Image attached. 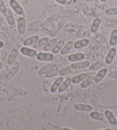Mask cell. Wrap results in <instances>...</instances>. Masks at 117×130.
Segmentation results:
<instances>
[{"label": "cell", "mask_w": 117, "mask_h": 130, "mask_svg": "<svg viewBox=\"0 0 117 130\" xmlns=\"http://www.w3.org/2000/svg\"><path fill=\"white\" fill-rule=\"evenodd\" d=\"M54 55L52 53H48L47 52L37 53L36 59L40 61H51L54 59Z\"/></svg>", "instance_id": "1"}, {"label": "cell", "mask_w": 117, "mask_h": 130, "mask_svg": "<svg viewBox=\"0 0 117 130\" xmlns=\"http://www.w3.org/2000/svg\"><path fill=\"white\" fill-rule=\"evenodd\" d=\"M57 66L55 63H51L49 64H47L46 66L42 67V68L39 71V75L41 77H44V76L47 75V73L50 72L53 69H55Z\"/></svg>", "instance_id": "2"}, {"label": "cell", "mask_w": 117, "mask_h": 130, "mask_svg": "<svg viewBox=\"0 0 117 130\" xmlns=\"http://www.w3.org/2000/svg\"><path fill=\"white\" fill-rule=\"evenodd\" d=\"M17 32L20 35H24L26 30V20L23 17H20L17 20Z\"/></svg>", "instance_id": "3"}, {"label": "cell", "mask_w": 117, "mask_h": 130, "mask_svg": "<svg viewBox=\"0 0 117 130\" xmlns=\"http://www.w3.org/2000/svg\"><path fill=\"white\" fill-rule=\"evenodd\" d=\"M20 52L25 56L30 57H35L37 55V52L34 49L29 48L27 46H23L20 49Z\"/></svg>", "instance_id": "4"}, {"label": "cell", "mask_w": 117, "mask_h": 130, "mask_svg": "<svg viewBox=\"0 0 117 130\" xmlns=\"http://www.w3.org/2000/svg\"><path fill=\"white\" fill-rule=\"evenodd\" d=\"M9 5L10 7L13 9L14 12L19 15H22L24 14V10L16 0H10Z\"/></svg>", "instance_id": "5"}, {"label": "cell", "mask_w": 117, "mask_h": 130, "mask_svg": "<svg viewBox=\"0 0 117 130\" xmlns=\"http://www.w3.org/2000/svg\"><path fill=\"white\" fill-rule=\"evenodd\" d=\"M85 55L83 53H74L69 55L68 56V60L69 62H76L78 61H82L85 59Z\"/></svg>", "instance_id": "6"}, {"label": "cell", "mask_w": 117, "mask_h": 130, "mask_svg": "<svg viewBox=\"0 0 117 130\" xmlns=\"http://www.w3.org/2000/svg\"><path fill=\"white\" fill-rule=\"evenodd\" d=\"M74 107L76 110L82 112H90L93 109V107L91 105L87 104H81V103L75 104L74 106Z\"/></svg>", "instance_id": "7"}, {"label": "cell", "mask_w": 117, "mask_h": 130, "mask_svg": "<svg viewBox=\"0 0 117 130\" xmlns=\"http://www.w3.org/2000/svg\"><path fill=\"white\" fill-rule=\"evenodd\" d=\"M108 70L107 68H103L102 69H100L98 72L96 73L95 77H94V83L96 84H98L100 83L102 80L104 79L105 77L106 76Z\"/></svg>", "instance_id": "8"}, {"label": "cell", "mask_w": 117, "mask_h": 130, "mask_svg": "<svg viewBox=\"0 0 117 130\" xmlns=\"http://www.w3.org/2000/svg\"><path fill=\"white\" fill-rule=\"evenodd\" d=\"M116 49L115 48H111L108 52L105 58V63L107 65L111 64L116 56Z\"/></svg>", "instance_id": "9"}, {"label": "cell", "mask_w": 117, "mask_h": 130, "mask_svg": "<svg viewBox=\"0 0 117 130\" xmlns=\"http://www.w3.org/2000/svg\"><path fill=\"white\" fill-rule=\"evenodd\" d=\"M19 54V51L16 48H13L10 51L7 58V63L8 65H12L15 61Z\"/></svg>", "instance_id": "10"}, {"label": "cell", "mask_w": 117, "mask_h": 130, "mask_svg": "<svg viewBox=\"0 0 117 130\" xmlns=\"http://www.w3.org/2000/svg\"><path fill=\"white\" fill-rule=\"evenodd\" d=\"M90 66V62L87 60L85 61H80L76 62L75 63H72L70 67L72 69H79L86 68Z\"/></svg>", "instance_id": "11"}, {"label": "cell", "mask_w": 117, "mask_h": 130, "mask_svg": "<svg viewBox=\"0 0 117 130\" xmlns=\"http://www.w3.org/2000/svg\"><path fill=\"white\" fill-rule=\"evenodd\" d=\"M63 81H64V77H63V76H60V77H58L51 87L50 91L51 92L55 93L56 91H58V88H59L60 85L62 84V83Z\"/></svg>", "instance_id": "12"}, {"label": "cell", "mask_w": 117, "mask_h": 130, "mask_svg": "<svg viewBox=\"0 0 117 130\" xmlns=\"http://www.w3.org/2000/svg\"><path fill=\"white\" fill-rule=\"evenodd\" d=\"M72 83V79L70 77H68L67 79L64 80L62 84L60 85V86L58 89V92L62 93L64 92L66 89L68 88V87L70 86V85Z\"/></svg>", "instance_id": "13"}, {"label": "cell", "mask_w": 117, "mask_h": 130, "mask_svg": "<svg viewBox=\"0 0 117 130\" xmlns=\"http://www.w3.org/2000/svg\"><path fill=\"white\" fill-rule=\"evenodd\" d=\"M88 76H89V74L87 73H83L74 76L72 79V83L74 84L79 83L84 80Z\"/></svg>", "instance_id": "14"}, {"label": "cell", "mask_w": 117, "mask_h": 130, "mask_svg": "<svg viewBox=\"0 0 117 130\" xmlns=\"http://www.w3.org/2000/svg\"><path fill=\"white\" fill-rule=\"evenodd\" d=\"M90 43V40L87 39H82L76 41L74 44V48L75 49H81L87 46Z\"/></svg>", "instance_id": "15"}, {"label": "cell", "mask_w": 117, "mask_h": 130, "mask_svg": "<svg viewBox=\"0 0 117 130\" xmlns=\"http://www.w3.org/2000/svg\"><path fill=\"white\" fill-rule=\"evenodd\" d=\"M105 118L107 119V120L109 121L110 124L112 125H115L117 123V121L115 117L112 113L111 111L109 110H106L105 112Z\"/></svg>", "instance_id": "16"}, {"label": "cell", "mask_w": 117, "mask_h": 130, "mask_svg": "<svg viewBox=\"0 0 117 130\" xmlns=\"http://www.w3.org/2000/svg\"><path fill=\"white\" fill-rule=\"evenodd\" d=\"M39 37L38 36H31L24 40V41L22 42V44H23V45L25 46L32 45L34 44L36 42H37L39 40Z\"/></svg>", "instance_id": "17"}, {"label": "cell", "mask_w": 117, "mask_h": 130, "mask_svg": "<svg viewBox=\"0 0 117 130\" xmlns=\"http://www.w3.org/2000/svg\"><path fill=\"white\" fill-rule=\"evenodd\" d=\"M5 16L6 18V21H7L8 23L10 25H13L15 23V20L13 17V13L12 11L9 9L7 8L5 14Z\"/></svg>", "instance_id": "18"}, {"label": "cell", "mask_w": 117, "mask_h": 130, "mask_svg": "<svg viewBox=\"0 0 117 130\" xmlns=\"http://www.w3.org/2000/svg\"><path fill=\"white\" fill-rule=\"evenodd\" d=\"M74 42L71 41L67 42L66 44H65L64 46L62 49V50L60 51V53L62 55H65L67 54L74 48Z\"/></svg>", "instance_id": "19"}, {"label": "cell", "mask_w": 117, "mask_h": 130, "mask_svg": "<svg viewBox=\"0 0 117 130\" xmlns=\"http://www.w3.org/2000/svg\"><path fill=\"white\" fill-rule=\"evenodd\" d=\"M106 63L102 61H98L96 62L95 63H93L91 64L89 67V69L91 71H96L98 70H100V69L104 68L106 66Z\"/></svg>", "instance_id": "20"}, {"label": "cell", "mask_w": 117, "mask_h": 130, "mask_svg": "<svg viewBox=\"0 0 117 130\" xmlns=\"http://www.w3.org/2000/svg\"><path fill=\"white\" fill-rule=\"evenodd\" d=\"M101 24V20L99 18H96L94 20L90 26V31L91 33H95L98 31Z\"/></svg>", "instance_id": "21"}, {"label": "cell", "mask_w": 117, "mask_h": 130, "mask_svg": "<svg viewBox=\"0 0 117 130\" xmlns=\"http://www.w3.org/2000/svg\"><path fill=\"white\" fill-rule=\"evenodd\" d=\"M94 77H95V76L92 75L88 76L86 79L82 82V83L80 84L81 87L82 88H86L87 87H89L94 82Z\"/></svg>", "instance_id": "22"}, {"label": "cell", "mask_w": 117, "mask_h": 130, "mask_svg": "<svg viewBox=\"0 0 117 130\" xmlns=\"http://www.w3.org/2000/svg\"><path fill=\"white\" fill-rule=\"evenodd\" d=\"M58 41L57 39H52L49 40L43 47V51L44 52H48L51 50Z\"/></svg>", "instance_id": "23"}, {"label": "cell", "mask_w": 117, "mask_h": 130, "mask_svg": "<svg viewBox=\"0 0 117 130\" xmlns=\"http://www.w3.org/2000/svg\"><path fill=\"white\" fill-rule=\"evenodd\" d=\"M49 41V38L48 37H43L42 39H39L37 42H36L33 45V47L35 49H39L41 47L44 46L47 42Z\"/></svg>", "instance_id": "24"}, {"label": "cell", "mask_w": 117, "mask_h": 130, "mask_svg": "<svg viewBox=\"0 0 117 130\" xmlns=\"http://www.w3.org/2000/svg\"><path fill=\"white\" fill-rule=\"evenodd\" d=\"M65 44L66 43H65V41L64 40H60V41H57L55 46L52 49V53L53 54H57V53H58L62 50V49L64 46Z\"/></svg>", "instance_id": "25"}, {"label": "cell", "mask_w": 117, "mask_h": 130, "mask_svg": "<svg viewBox=\"0 0 117 130\" xmlns=\"http://www.w3.org/2000/svg\"><path fill=\"white\" fill-rule=\"evenodd\" d=\"M90 117L94 120L102 121L105 119V115L103 113L98 112H92L90 113Z\"/></svg>", "instance_id": "26"}, {"label": "cell", "mask_w": 117, "mask_h": 130, "mask_svg": "<svg viewBox=\"0 0 117 130\" xmlns=\"http://www.w3.org/2000/svg\"><path fill=\"white\" fill-rule=\"evenodd\" d=\"M19 69L17 67H14L12 68H11L8 72L6 74L5 79L7 80H9L14 77L16 75L18 72H19Z\"/></svg>", "instance_id": "27"}, {"label": "cell", "mask_w": 117, "mask_h": 130, "mask_svg": "<svg viewBox=\"0 0 117 130\" xmlns=\"http://www.w3.org/2000/svg\"><path fill=\"white\" fill-rule=\"evenodd\" d=\"M117 43V29L112 31L109 39V44L111 46H115Z\"/></svg>", "instance_id": "28"}, {"label": "cell", "mask_w": 117, "mask_h": 130, "mask_svg": "<svg viewBox=\"0 0 117 130\" xmlns=\"http://www.w3.org/2000/svg\"><path fill=\"white\" fill-rule=\"evenodd\" d=\"M72 72V68L71 67H66L60 70L58 72V75L60 76H63L64 77L65 76H67L70 74Z\"/></svg>", "instance_id": "29"}, {"label": "cell", "mask_w": 117, "mask_h": 130, "mask_svg": "<svg viewBox=\"0 0 117 130\" xmlns=\"http://www.w3.org/2000/svg\"><path fill=\"white\" fill-rule=\"evenodd\" d=\"M105 13L108 15H117V7L108 8L105 10Z\"/></svg>", "instance_id": "30"}, {"label": "cell", "mask_w": 117, "mask_h": 130, "mask_svg": "<svg viewBox=\"0 0 117 130\" xmlns=\"http://www.w3.org/2000/svg\"><path fill=\"white\" fill-rule=\"evenodd\" d=\"M58 72H59V71H58V68L56 67V68L53 69V71H52L50 72H49L48 73H47V75L44 76V77H46V78H49V77H53L54 76H57L58 75Z\"/></svg>", "instance_id": "31"}, {"label": "cell", "mask_w": 117, "mask_h": 130, "mask_svg": "<svg viewBox=\"0 0 117 130\" xmlns=\"http://www.w3.org/2000/svg\"><path fill=\"white\" fill-rule=\"evenodd\" d=\"M6 9H7V8L6 7L3 0H0V12L3 13L4 15H5Z\"/></svg>", "instance_id": "32"}, {"label": "cell", "mask_w": 117, "mask_h": 130, "mask_svg": "<svg viewBox=\"0 0 117 130\" xmlns=\"http://www.w3.org/2000/svg\"><path fill=\"white\" fill-rule=\"evenodd\" d=\"M108 76H109L110 77L112 78V79H117V71L111 72H110L109 73Z\"/></svg>", "instance_id": "33"}, {"label": "cell", "mask_w": 117, "mask_h": 130, "mask_svg": "<svg viewBox=\"0 0 117 130\" xmlns=\"http://www.w3.org/2000/svg\"><path fill=\"white\" fill-rule=\"evenodd\" d=\"M60 5H64L67 3V0H54Z\"/></svg>", "instance_id": "34"}, {"label": "cell", "mask_w": 117, "mask_h": 130, "mask_svg": "<svg viewBox=\"0 0 117 130\" xmlns=\"http://www.w3.org/2000/svg\"><path fill=\"white\" fill-rule=\"evenodd\" d=\"M4 42H3V41H1V40H0V49H1V48H3V47H4Z\"/></svg>", "instance_id": "35"}, {"label": "cell", "mask_w": 117, "mask_h": 130, "mask_svg": "<svg viewBox=\"0 0 117 130\" xmlns=\"http://www.w3.org/2000/svg\"><path fill=\"white\" fill-rule=\"evenodd\" d=\"M4 22V21H3V20L2 19V18L1 17V16H0V24H1V23H3V22Z\"/></svg>", "instance_id": "36"}, {"label": "cell", "mask_w": 117, "mask_h": 130, "mask_svg": "<svg viewBox=\"0 0 117 130\" xmlns=\"http://www.w3.org/2000/svg\"><path fill=\"white\" fill-rule=\"evenodd\" d=\"M2 67H3V63H2V62L0 61V71H1Z\"/></svg>", "instance_id": "37"}, {"label": "cell", "mask_w": 117, "mask_h": 130, "mask_svg": "<svg viewBox=\"0 0 117 130\" xmlns=\"http://www.w3.org/2000/svg\"><path fill=\"white\" fill-rule=\"evenodd\" d=\"M100 2H102V3H105V2H106L107 0H100Z\"/></svg>", "instance_id": "38"}, {"label": "cell", "mask_w": 117, "mask_h": 130, "mask_svg": "<svg viewBox=\"0 0 117 130\" xmlns=\"http://www.w3.org/2000/svg\"><path fill=\"white\" fill-rule=\"evenodd\" d=\"M63 129H70V128H63Z\"/></svg>", "instance_id": "39"}]
</instances>
